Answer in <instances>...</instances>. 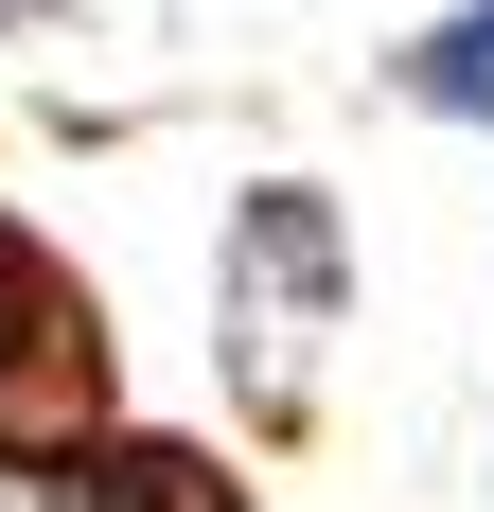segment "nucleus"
I'll use <instances>...</instances> for the list:
<instances>
[{
	"label": "nucleus",
	"mask_w": 494,
	"mask_h": 512,
	"mask_svg": "<svg viewBox=\"0 0 494 512\" xmlns=\"http://www.w3.org/2000/svg\"><path fill=\"white\" fill-rule=\"evenodd\" d=\"M18 512H265V495H247L230 442H195V424H124V407H106L89 442H53V460L18 477Z\"/></svg>",
	"instance_id": "3"
},
{
	"label": "nucleus",
	"mask_w": 494,
	"mask_h": 512,
	"mask_svg": "<svg viewBox=\"0 0 494 512\" xmlns=\"http://www.w3.org/2000/svg\"><path fill=\"white\" fill-rule=\"evenodd\" d=\"M124 407V336H106V283L53 248L36 212H0V477H36L53 442H89Z\"/></svg>",
	"instance_id": "2"
},
{
	"label": "nucleus",
	"mask_w": 494,
	"mask_h": 512,
	"mask_svg": "<svg viewBox=\"0 0 494 512\" xmlns=\"http://www.w3.org/2000/svg\"><path fill=\"white\" fill-rule=\"evenodd\" d=\"M389 106H424V124L494 142V0H442V18L389 53Z\"/></svg>",
	"instance_id": "4"
},
{
	"label": "nucleus",
	"mask_w": 494,
	"mask_h": 512,
	"mask_svg": "<svg viewBox=\"0 0 494 512\" xmlns=\"http://www.w3.org/2000/svg\"><path fill=\"white\" fill-rule=\"evenodd\" d=\"M336 336H353V212L318 177H247L230 230H212V371H230V407L265 442H300L318 389H336Z\"/></svg>",
	"instance_id": "1"
}]
</instances>
